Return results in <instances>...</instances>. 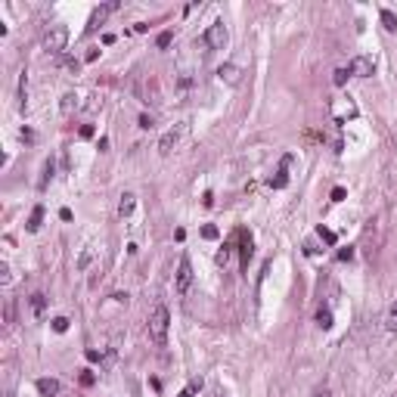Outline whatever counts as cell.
<instances>
[{"mask_svg": "<svg viewBox=\"0 0 397 397\" xmlns=\"http://www.w3.org/2000/svg\"><path fill=\"white\" fill-rule=\"evenodd\" d=\"M192 279H195L192 264H189V258L183 255V258H180V264H177V273H174V288H177V295H180V298H186V295H189Z\"/></svg>", "mask_w": 397, "mask_h": 397, "instance_id": "cell-4", "label": "cell"}, {"mask_svg": "<svg viewBox=\"0 0 397 397\" xmlns=\"http://www.w3.org/2000/svg\"><path fill=\"white\" fill-rule=\"evenodd\" d=\"M81 137L90 140V137H93V128H90V124H84V128H81Z\"/></svg>", "mask_w": 397, "mask_h": 397, "instance_id": "cell-37", "label": "cell"}, {"mask_svg": "<svg viewBox=\"0 0 397 397\" xmlns=\"http://www.w3.org/2000/svg\"><path fill=\"white\" fill-rule=\"evenodd\" d=\"M378 16H382V25H385V31H397V16L391 13V10H382V13H378Z\"/></svg>", "mask_w": 397, "mask_h": 397, "instance_id": "cell-17", "label": "cell"}, {"mask_svg": "<svg viewBox=\"0 0 397 397\" xmlns=\"http://www.w3.org/2000/svg\"><path fill=\"white\" fill-rule=\"evenodd\" d=\"M189 137V121H180V124H174V128L171 131H165V134H161V140H158V152L161 155H171L177 146H180V143H183Z\"/></svg>", "mask_w": 397, "mask_h": 397, "instance_id": "cell-2", "label": "cell"}, {"mask_svg": "<svg viewBox=\"0 0 397 397\" xmlns=\"http://www.w3.org/2000/svg\"><path fill=\"white\" fill-rule=\"evenodd\" d=\"M329 115H332V121L345 124L348 118H357V106H354V100H332L329 103Z\"/></svg>", "mask_w": 397, "mask_h": 397, "instance_id": "cell-6", "label": "cell"}, {"mask_svg": "<svg viewBox=\"0 0 397 397\" xmlns=\"http://www.w3.org/2000/svg\"><path fill=\"white\" fill-rule=\"evenodd\" d=\"M4 323H13V298H7V308H4Z\"/></svg>", "mask_w": 397, "mask_h": 397, "instance_id": "cell-33", "label": "cell"}, {"mask_svg": "<svg viewBox=\"0 0 397 397\" xmlns=\"http://www.w3.org/2000/svg\"><path fill=\"white\" fill-rule=\"evenodd\" d=\"M385 329H397V301L391 304V308H388V317H385Z\"/></svg>", "mask_w": 397, "mask_h": 397, "instance_id": "cell-19", "label": "cell"}, {"mask_svg": "<svg viewBox=\"0 0 397 397\" xmlns=\"http://www.w3.org/2000/svg\"><path fill=\"white\" fill-rule=\"evenodd\" d=\"M134 208H137V195L134 192H121V198H118V218L128 221L134 214Z\"/></svg>", "mask_w": 397, "mask_h": 397, "instance_id": "cell-12", "label": "cell"}, {"mask_svg": "<svg viewBox=\"0 0 397 397\" xmlns=\"http://www.w3.org/2000/svg\"><path fill=\"white\" fill-rule=\"evenodd\" d=\"M22 140H25V143H34V134H31V131H25V128H22Z\"/></svg>", "mask_w": 397, "mask_h": 397, "instance_id": "cell-39", "label": "cell"}, {"mask_svg": "<svg viewBox=\"0 0 397 397\" xmlns=\"http://www.w3.org/2000/svg\"><path fill=\"white\" fill-rule=\"evenodd\" d=\"M317 236H320L323 242H329V245H335V242H338V236H335L332 230H326V227H320V230H317Z\"/></svg>", "mask_w": 397, "mask_h": 397, "instance_id": "cell-22", "label": "cell"}, {"mask_svg": "<svg viewBox=\"0 0 397 397\" xmlns=\"http://www.w3.org/2000/svg\"><path fill=\"white\" fill-rule=\"evenodd\" d=\"M140 96H143V103H152V106H158V103H161V93H158V81H155L152 75H149L146 81H143V93H140Z\"/></svg>", "mask_w": 397, "mask_h": 397, "instance_id": "cell-10", "label": "cell"}, {"mask_svg": "<svg viewBox=\"0 0 397 397\" xmlns=\"http://www.w3.org/2000/svg\"><path fill=\"white\" fill-rule=\"evenodd\" d=\"M152 124H155V121H152V115H140V128H143V131H149Z\"/></svg>", "mask_w": 397, "mask_h": 397, "instance_id": "cell-35", "label": "cell"}, {"mask_svg": "<svg viewBox=\"0 0 397 397\" xmlns=\"http://www.w3.org/2000/svg\"><path fill=\"white\" fill-rule=\"evenodd\" d=\"M34 388H38L41 397H56L59 394V382H56V378H38Z\"/></svg>", "mask_w": 397, "mask_h": 397, "instance_id": "cell-14", "label": "cell"}, {"mask_svg": "<svg viewBox=\"0 0 397 397\" xmlns=\"http://www.w3.org/2000/svg\"><path fill=\"white\" fill-rule=\"evenodd\" d=\"M338 258H341V261H351V258H354V248H341Z\"/></svg>", "mask_w": 397, "mask_h": 397, "instance_id": "cell-36", "label": "cell"}, {"mask_svg": "<svg viewBox=\"0 0 397 397\" xmlns=\"http://www.w3.org/2000/svg\"><path fill=\"white\" fill-rule=\"evenodd\" d=\"M348 71H351V78H372L375 75V59L372 56H354Z\"/></svg>", "mask_w": 397, "mask_h": 397, "instance_id": "cell-7", "label": "cell"}, {"mask_svg": "<svg viewBox=\"0 0 397 397\" xmlns=\"http://www.w3.org/2000/svg\"><path fill=\"white\" fill-rule=\"evenodd\" d=\"M288 165H292V155H285L279 161V168H276V177H270V186H273V189H282L288 183Z\"/></svg>", "mask_w": 397, "mask_h": 397, "instance_id": "cell-11", "label": "cell"}, {"mask_svg": "<svg viewBox=\"0 0 397 397\" xmlns=\"http://www.w3.org/2000/svg\"><path fill=\"white\" fill-rule=\"evenodd\" d=\"M345 195H348L345 186H332V202H345Z\"/></svg>", "mask_w": 397, "mask_h": 397, "instance_id": "cell-30", "label": "cell"}, {"mask_svg": "<svg viewBox=\"0 0 397 397\" xmlns=\"http://www.w3.org/2000/svg\"><path fill=\"white\" fill-rule=\"evenodd\" d=\"M198 391H202V378H192V382H189V385H186L183 391H180L177 397H195Z\"/></svg>", "mask_w": 397, "mask_h": 397, "instance_id": "cell-18", "label": "cell"}, {"mask_svg": "<svg viewBox=\"0 0 397 397\" xmlns=\"http://www.w3.org/2000/svg\"><path fill=\"white\" fill-rule=\"evenodd\" d=\"M227 41H230V31L224 22H211L202 34V47H208V50H224Z\"/></svg>", "mask_w": 397, "mask_h": 397, "instance_id": "cell-5", "label": "cell"}, {"mask_svg": "<svg viewBox=\"0 0 397 397\" xmlns=\"http://www.w3.org/2000/svg\"><path fill=\"white\" fill-rule=\"evenodd\" d=\"M146 329H149L152 345H158V348H165V345H168L171 314H168V308H165V304H155V308L149 311V317H146Z\"/></svg>", "mask_w": 397, "mask_h": 397, "instance_id": "cell-1", "label": "cell"}, {"mask_svg": "<svg viewBox=\"0 0 397 397\" xmlns=\"http://www.w3.org/2000/svg\"><path fill=\"white\" fill-rule=\"evenodd\" d=\"M50 177H53V161H50V158H47V161H44V177H41V183H38V186H41V189H44V186H47V183H50Z\"/></svg>", "mask_w": 397, "mask_h": 397, "instance_id": "cell-25", "label": "cell"}, {"mask_svg": "<svg viewBox=\"0 0 397 397\" xmlns=\"http://www.w3.org/2000/svg\"><path fill=\"white\" fill-rule=\"evenodd\" d=\"M218 236H221V230L214 227V224H205L202 227V239H218Z\"/></svg>", "mask_w": 397, "mask_h": 397, "instance_id": "cell-27", "label": "cell"}, {"mask_svg": "<svg viewBox=\"0 0 397 397\" xmlns=\"http://www.w3.org/2000/svg\"><path fill=\"white\" fill-rule=\"evenodd\" d=\"M59 218L62 221H71V208H59Z\"/></svg>", "mask_w": 397, "mask_h": 397, "instance_id": "cell-38", "label": "cell"}, {"mask_svg": "<svg viewBox=\"0 0 397 397\" xmlns=\"http://www.w3.org/2000/svg\"><path fill=\"white\" fill-rule=\"evenodd\" d=\"M75 106H78V96H75V93H65V96H62V112H65V115L75 109Z\"/></svg>", "mask_w": 397, "mask_h": 397, "instance_id": "cell-24", "label": "cell"}, {"mask_svg": "<svg viewBox=\"0 0 397 397\" xmlns=\"http://www.w3.org/2000/svg\"><path fill=\"white\" fill-rule=\"evenodd\" d=\"M50 326H53V332H65L68 329V317H53Z\"/></svg>", "mask_w": 397, "mask_h": 397, "instance_id": "cell-23", "label": "cell"}, {"mask_svg": "<svg viewBox=\"0 0 397 397\" xmlns=\"http://www.w3.org/2000/svg\"><path fill=\"white\" fill-rule=\"evenodd\" d=\"M41 224H44V205H34V208H31V214H28L25 230H28V233H38V230H41Z\"/></svg>", "mask_w": 397, "mask_h": 397, "instance_id": "cell-15", "label": "cell"}, {"mask_svg": "<svg viewBox=\"0 0 397 397\" xmlns=\"http://www.w3.org/2000/svg\"><path fill=\"white\" fill-rule=\"evenodd\" d=\"M93 382H96V375L90 372V369H81V385H84V388H90Z\"/></svg>", "mask_w": 397, "mask_h": 397, "instance_id": "cell-28", "label": "cell"}, {"mask_svg": "<svg viewBox=\"0 0 397 397\" xmlns=\"http://www.w3.org/2000/svg\"><path fill=\"white\" fill-rule=\"evenodd\" d=\"M68 44V28L65 25H53L47 34H44V50L50 56H62V50Z\"/></svg>", "mask_w": 397, "mask_h": 397, "instance_id": "cell-3", "label": "cell"}, {"mask_svg": "<svg viewBox=\"0 0 397 397\" xmlns=\"http://www.w3.org/2000/svg\"><path fill=\"white\" fill-rule=\"evenodd\" d=\"M239 239H242V245H239V267L248 270V261H251V255H255V245H251V236L245 230H239Z\"/></svg>", "mask_w": 397, "mask_h": 397, "instance_id": "cell-9", "label": "cell"}, {"mask_svg": "<svg viewBox=\"0 0 397 397\" xmlns=\"http://www.w3.org/2000/svg\"><path fill=\"white\" fill-rule=\"evenodd\" d=\"M90 258H93V251H90V248H84V251H81V258H78V270H84V267L90 264Z\"/></svg>", "mask_w": 397, "mask_h": 397, "instance_id": "cell-29", "label": "cell"}, {"mask_svg": "<svg viewBox=\"0 0 397 397\" xmlns=\"http://www.w3.org/2000/svg\"><path fill=\"white\" fill-rule=\"evenodd\" d=\"M317 323H320V329H332V311H323V308H320Z\"/></svg>", "mask_w": 397, "mask_h": 397, "instance_id": "cell-21", "label": "cell"}, {"mask_svg": "<svg viewBox=\"0 0 397 397\" xmlns=\"http://www.w3.org/2000/svg\"><path fill=\"white\" fill-rule=\"evenodd\" d=\"M348 78H351V71H348V68H335L332 84H335V87H345V84H348Z\"/></svg>", "mask_w": 397, "mask_h": 397, "instance_id": "cell-20", "label": "cell"}, {"mask_svg": "<svg viewBox=\"0 0 397 397\" xmlns=\"http://www.w3.org/2000/svg\"><path fill=\"white\" fill-rule=\"evenodd\" d=\"M62 65H65L68 71H75V75H78V68H81V62H78V59H62Z\"/></svg>", "mask_w": 397, "mask_h": 397, "instance_id": "cell-34", "label": "cell"}, {"mask_svg": "<svg viewBox=\"0 0 397 397\" xmlns=\"http://www.w3.org/2000/svg\"><path fill=\"white\" fill-rule=\"evenodd\" d=\"M171 41H174V31H161L158 38H155V44H158L161 50H165V47H171Z\"/></svg>", "mask_w": 397, "mask_h": 397, "instance_id": "cell-26", "label": "cell"}, {"mask_svg": "<svg viewBox=\"0 0 397 397\" xmlns=\"http://www.w3.org/2000/svg\"><path fill=\"white\" fill-rule=\"evenodd\" d=\"M115 10H118V4H103V7H96V10H93V16H90V25H87V28L93 31L96 25H103V19H106V16H109V13H115Z\"/></svg>", "mask_w": 397, "mask_h": 397, "instance_id": "cell-13", "label": "cell"}, {"mask_svg": "<svg viewBox=\"0 0 397 397\" xmlns=\"http://www.w3.org/2000/svg\"><path fill=\"white\" fill-rule=\"evenodd\" d=\"M218 81H221V84H230V87L242 84V68H239V65H221V68H218Z\"/></svg>", "mask_w": 397, "mask_h": 397, "instance_id": "cell-8", "label": "cell"}, {"mask_svg": "<svg viewBox=\"0 0 397 397\" xmlns=\"http://www.w3.org/2000/svg\"><path fill=\"white\" fill-rule=\"evenodd\" d=\"M314 397H332V391H326V388H323V391H317Z\"/></svg>", "mask_w": 397, "mask_h": 397, "instance_id": "cell-40", "label": "cell"}, {"mask_svg": "<svg viewBox=\"0 0 397 397\" xmlns=\"http://www.w3.org/2000/svg\"><path fill=\"white\" fill-rule=\"evenodd\" d=\"M28 308H31V314H34V317L41 320V317H44V311H47V295H44V292H34V295L28 298Z\"/></svg>", "mask_w": 397, "mask_h": 397, "instance_id": "cell-16", "label": "cell"}, {"mask_svg": "<svg viewBox=\"0 0 397 397\" xmlns=\"http://www.w3.org/2000/svg\"><path fill=\"white\" fill-rule=\"evenodd\" d=\"M0 282H4V285L10 282V264L7 261H0Z\"/></svg>", "mask_w": 397, "mask_h": 397, "instance_id": "cell-32", "label": "cell"}, {"mask_svg": "<svg viewBox=\"0 0 397 397\" xmlns=\"http://www.w3.org/2000/svg\"><path fill=\"white\" fill-rule=\"evenodd\" d=\"M84 357L90 360V363H103V354H100V351H93V348H87V351H84Z\"/></svg>", "mask_w": 397, "mask_h": 397, "instance_id": "cell-31", "label": "cell"}]
</instances>
